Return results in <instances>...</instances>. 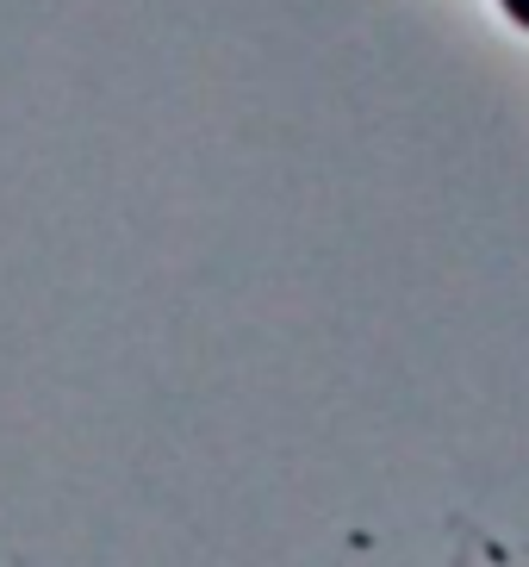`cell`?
<instances>
[{"mask_svg":"<svg viewBox=\"0 0 529 567\" xmlns=\"http://www.w3.org/2000/svg\"><path fill=\"white\" fill-rule=\"evenodd\" d=\"M498 7H505V13H511L517 25H523V32H529V0H498Z\"/></svg>","mask_w":529,"mask_h":567,"instance_id":"cell-1","label":"cell"}]
</instances>
